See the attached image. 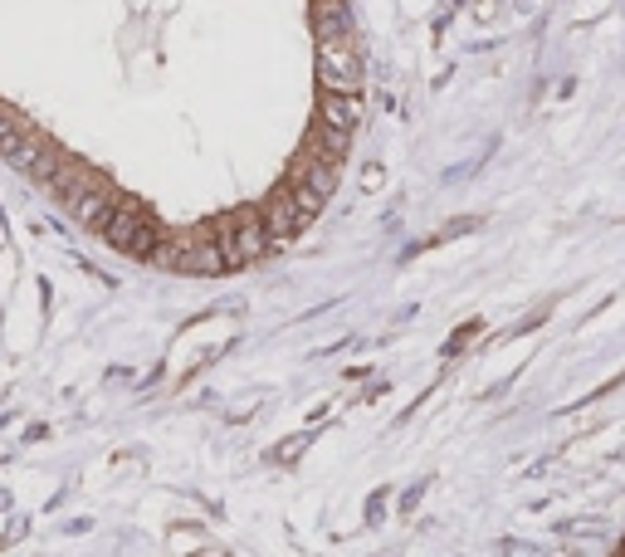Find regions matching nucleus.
Segmentation results:
<instances>
[{"label": "nucleus", "mask_w": 625, "mask_h": 557, "mask_svg": "<svg viewBox=\"0 0 625 557\" xmlns=\"http://www.w3.org/2000/svg\"><path fill=\"white\" fill-rule=\"evenodd\" d=\"M317 123H323V127H342V133H357L362 99H357V93H323V99H317Z\"/></svg>", "instance_id": "obj_1"}, {"label": "nucleus", "mask_w": 625, "mask_h": 557, "mask_svg": "<svg viewBox=\"0 0 625 557\" xmlns=\"http://www.w3.org/2000/svg\"><path fill=\"white\" fill-rule=\"evenodd\" d=\"M558 533L562 538H596V533H606V518H562Z\"/></svg>", "instance_id": "obj_2"}, {"label": "nucleus", "mask_w": 625, "mask_h": 557, "mask_svg": "<svg viewBox=\"0 0 625 557\" xmlns=\"http://www.w3.org/2000/svg\"><path fill=\"white\" fill-rule=\"evenodd\" d=\"M309 445H313V431H303V435H293V441L274 445V455H269V460H274V465H293V460H299Z\"/></svg>", "instance_id": "obj_3"}, {"label": "nucleus", "mask_w": 625, "mask_h": 557, "mask_svg": "<svg viewBox=\"0 0 625 557\" xmlns=\"http://www.w3.org/2000/svg\"><path fill=\"white\" fill-rule=\"evenodd\" d=\"M475 333H479V323H465V328H459V333L450 338V348H445V352H465V342L475 338Z\"/></svg>", "instance_id": "obj_4"}, {"label": "nucleus", "mask_w": 625, "mask_h": 557, "mask_svg": "<svg viewBox=\"0 0 625 557\" xmlns=\"http://www.w3.org/2000/svg\"><path fill=\"white\" fill-rule=\"evenodd\" d=\"M426 489H430V484H426V479H416V484H410V489H406V499H400V508H406V514H410V508L420 504V494H426Z\"/></svg>", "instance_id": "obj_5"}, {"label": "nucleus", "mask_w": 625, "mask_h": 557, "mask_svg": "<svg viewBox=\"0 0 625 557\" xmlns=\"http://www.w3.org/2000/svg\"><path fill=\"white\" fill-rule=\"evenodd\" d=\"M382 514H386V489H376V494H372V504H367V518L376 524V518H382Z\"/></svg>", "instance_id": "obj_6"}, {"label": "nucleus", "mask_w": 625, "mask_h": 557, "mask_svg": "<svg viewBox=\"0 0 625 557\" xmlns=\"http://www.w3.org/2000/svg\"><path fill=\"white\" fill-rule=\"evenodd\" d=\"M621 557H625V553H621Z\"/></svg>", "instance_id": "obj_7"}]
</instances>
